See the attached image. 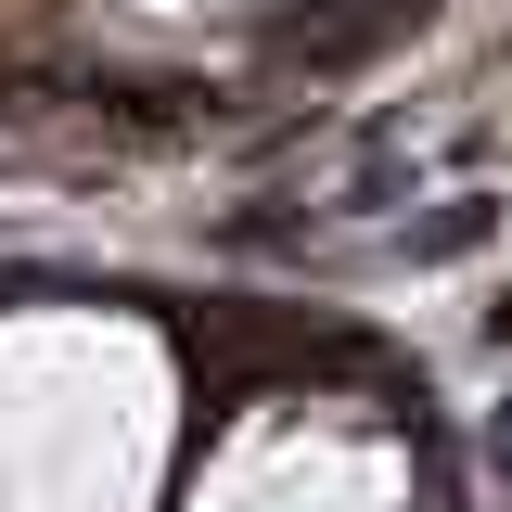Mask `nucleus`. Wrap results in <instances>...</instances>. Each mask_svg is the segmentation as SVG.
Wrapping results in <instances>:
<instances>
[{
    "mask_svg": "<svg viewBox=\"0 0 512 512\" xmlns=\"http://www.w3.org/2000/svg\"><path fill=\"white\" fill-rule=\"evenodd\" d=\"M192 436L180 320L128 295H0V512H167Z\"/></svg>",
    "mask_w": 512,
    "mask_h": 512,
    "instance_id": "1",
    "label": "nucleus"
},
{
    "mask_svg": "<svg viewBox=\"0 0 512 512\" xmlns=\"http://www.w3.org/2000/svg\"><path fill=\"white\" fill-rule=\"evenodd\" d=\"M167 512H436V461L372 384H244L205 410Z\"/></svg>",
    "mask_w": 512,
    "mask_h": 512,
    "instance_id": "2",
    "label": "nucleus"
},
{
    "mask_svg": "<svg viewBox=\"0 0 512 512\" xmlns=\"http://www.w3.org/2000/svg\"><path fill=\"white\" fill-rule=\"evenodd\" d=\"M141 26H282V13H308V0H116Z\"/></svg>",
    "mask_w": 512,
    "mask_h": 512,
    "instance_id": "3",
    "label": "nucleus"
}]
</instances>
